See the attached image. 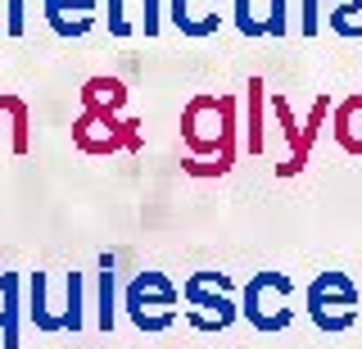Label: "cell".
I'll return each instance as SVG.
<instances>
[{
  "label": "cell",
  "instance_id": "obj_1",
  "mask_svg": "<svg viewBox=\"0 0 362 349\" xmlns=\"http://www.w3.org/2000/svg\"><path fill=\"white\" fill-rule=\"evenodd\" d=\"M181 318L195 331H226L240 318V304L231 299V281L222 273H190L181 281Z\"/></svg>",
  "mask_w": 362,
  "mask_h": 349
},
{
  "label": "cell",
  "instance_id": "obj_2",
  "mask_svg": "<svg viewBox=\"0 0 362 349\" xmlns=\"http://www.w3.org/2000/svg\"><path fill=\"white\" fill-rule=\"evenodd\" d=\"M240 318L254 331H286L294 322V281L290 273H254L240 290Z\"/></svg>",
  "mask_w": 362,
  "mask_h": 349
},
{
  "label": "cell",
  "instance_id": "obj_3",
  "mask_svg": "<svg viewBox=\"0 0 362 349\" xmlns=\"http://www.w3.org/2000/svg\"><path fill=\"white\" fill-rule=\"evenodd\" d=\"M122 309L141 331H168L181 318V290L163 273H136V281L122 290Z\"/></svg>",
  "mask_w": 362,
  "mask_h": 349
},
{
  "label": "cell",
  "instance_id": "obj_4",
  "mask_svg": "<svg viewBox=\"0 0 362 349\" xmlns=\"http://www.w3.org/2000/svg\"><path fill=\"white\" fill-rule=\"evenodd\" d=\"M303 309H308V318L317 331H349V326L358 322L362 313V290L349 281L344 273H322L313 277L308 295H303Z\"/></svg>",
  "mask_w": 362,
  "mask_h": 349
},
{
  "label": "cell",
  "instance_id": "obj_5",
  "mask_svg": "<svg viewBox=\"0 0 362 349\" xmlns=\"http://www.w3.org/2000/svg\"><path fill=\"white\" fill-rule=\"evenodd\" d=\"M168 18L181 37H213L222 28V0H168Z\"/></svg>",
  "mask_w": 362,
  "mask_h": 349
},
{
  "label": "cell",
  "instance_id": "obj_6",
  "mask_svg": "<svg viewBox=\"0 0 362 349\" xmlns=\"http://www.w3.org/2000/svg\"><path fill=\"white\" fill-rule=\"evenodd\" d=\"M45 23L54 37H86L95 28V0H45Z\"/></svg>",
  "mask_w": 362,
  "mask_h": 349
},
{
  "label": "cell",
  "instance_id": "obj_7",
  "mask_svg": "<svg viewBox=\"0 0 362 349\" xmlns=\"http://www.w3.org/2000/svg\"><path fill=\"white\" fill-rule=\"evenodd\" d=\"M18 313H23V277L5 273V309H0V349H18Z\"/></svg>",
  "mask_w": 362,
  "mask_h": 349
},
{
  "label": "cell",
  "instance_id": "obj_8",
  "mask_svg": "<svg viewBox=\"0 0 362 349\" xmlns=\"http://www.w3.org/2000/svg\"><path fill=\"white\" fill-rule=\"evenodd\" d=\"M95 322H100V331H113V322H118V263H113V254L100 258V309H95Z\"/></svg>",
  "mask_w": 362,
  "mask_h": 349
},
{
  "label": "cell",
  "instance_id": "obj_9",
  "mask_svg": "<svg viewBox=\"0 0 362 349\" xmlns=\"http://www.w3.org/2000/svg\"><path fill=\"white\" fill-rule=\"evenodd\" d=\"M23 290H28V318L37 331H59V313L45 304V273H28L23 277Z\"/></svg>",
  "mask_w": 362,
  "mask_h": 349
},
{
  "label": "cell",
  "instance_id": "obj_10",
  "mask_svg": "<svg viewBox=\"0 0 362 349\" xmlns=\"http://www.w3.org/2000/svg\"><path fill=\"white\" fill-rule=\"evenodd\" d=\"M68 299H64V313H59V331H82L86 326V309H82V273H68Z\"/></svg>",
  "mask_w": 362,
  "mask_h": 349
},
{
  "label": "cell",
  "instance_id": "obj_11",
  "mask_svg": "<svg viewBox=\"0 0 362 349\" xmlns=\"http://www.w3.org/2000/svg\"><path fill=\"white\" fill-rule=\"evenodd\" d=\"M331 28L339 37H362V0H335Z\"/></svg>",
  "mask_w": 362,
  "mask_h": 349
},
{
  "label": "cell",
  "instance_id": "obj_12",
  "mask_svg": "<svg viewBox=\"0 0 362 349\" xmlns=\"http://www.w3.org/2000/svg\"><path fill=\"white\" fill-rule=\"evenodd\" d=\"M231 5H235V28H240V37H267L263 18H254V5H249V0H231Z\"/></svg>",
  "mask_w": 362,
  "mask_h": 349
},
{
  "label": "cell",
  "instance_id": "obj_13",
  "mask_svg": "<svg viewBox=\"0 0 362 349\" xmlns=\"http://www.w3.org/2000/svg\"><path fill=\"white\" fill-rule=\"evenodd\" d=\"M267 37H286L290 32V9H286V0H267V23H263Z\"/></svg>",
  "mask_w": 362,
  "mask_h": 349
},
{
  "label": "cell",
  "instance_id": "obj_14",
  "mask_svg": "<svg viewBox=\"0 0 362 349\" xmlns=\"http://www.w3.org/2000/svg\"><path fill=\"white\" fill-rule=\"evenodd\" d=\"M299 32L303 37H317V32H322V5H317V0H299Z\"/></svg>",
  "mask_w": 362,
  "mask_h": 349
},
{
  "label": "cell",
  "instance_id": "obj_15",
  "mask_svg": "<svg viewBox=\"0 0 362 349\" xmlns=\"http://www.w3.org/2000/svg\"><path fill=\"white\" fill-rule=\"evenodd\" d=\"M122 5H127V0H105V9H109V18H105V23H109L113 37H127V32H132V23H127V9H122Z\"/></svg>",
  "mask_w": 362,
  "mask_h": 349
},
{
  "label": "cell",
  "instance_id": "obj_16",
  "mask_svg": "<svg viewBox=\"0 0 362 349\" xmlns=\"http://www.w3.org/2000/svg\"><path fill=\"white\" fill-rule=\"evenodd\" d=\"M23 9H28V0H5V28H9V37H23Z\"/></svg>",
  "mask_w": 362,
  "mask_h": 349
},
{
  "label": "cell",
  "instance_id": "obj_17",
  "mask_svg": "<svg viewBox=\"0 0 362 349\" xmlns=\"http://www.w3.org/2000/svg\"><path fill=\"white\" fill-rule=\"evenodd\" d=\"M141 28H145V37H154L158 32V0H141Z\"/></svg>",
  "mask_w": 362,
  "mask_h": 349
},
{
  "label": "cell",
  "instance_id": "obj_18",
  "mask_svg": "<svg viewBox=\"0 0 362 349\" xmlns=\"http://www.w3.org/2000/svg\"><path fill=\"white\" fill-rule=\"evenodd\" d=\"M0 309H5V273H0Z\"/></svg>",
  "mask_w": 362,
  "mask_h": 349
}]
</instances>
